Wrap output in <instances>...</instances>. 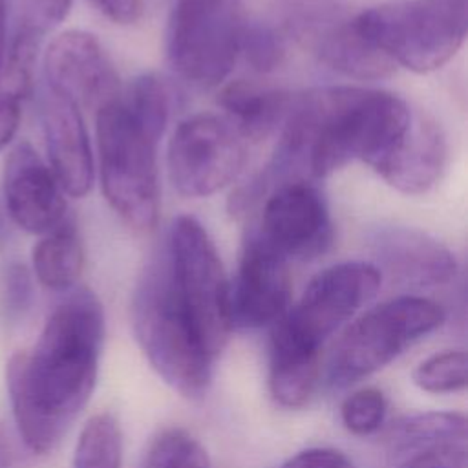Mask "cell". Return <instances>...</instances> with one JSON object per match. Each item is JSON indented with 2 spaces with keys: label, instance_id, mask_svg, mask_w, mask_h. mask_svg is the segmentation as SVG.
<instances>
[{
  "label": "cell",
  "instance_id": "f546056e",
  "mask_svg": "<svg viewBox=\"0 0 468 468\" xmlns=\"http://www.w3.org/2000/svg\"><path fill=\"white\" fill-rule=\"evenodd\" d=\"M386 395L373 386L353 391L340 406V419L353 435H371L378 431L386 420Z\"/></svg>",
  "mask_w": 468,
  "mask_h": 468
},
{
  "label": "cell",
  "instance_id": "7402d4cb",
  "mask_svg": "<svg viewBox=\"0 0 468 468\" xmlns=\"http://www.w3.org/2000/svg\"><path fill=\"white\" fill-rule=\"evenodd\" d=\"M466 417L457 411H426L399 419L386 433L389 459L437 444L466 442Z\"/></svg>",
  "mask_w": 468,
  "mask_h": 468
},
{
  "label": "cell",
  "instance_id": "d4e9b609",
  "mask_svg": "<svg viewBox=\"0 0 468 468\" xmlns=\"http://www.w3.org/2000/svg\"><path fill=\"white\" fill-rule=\"evenodd\" d=\"M119 99L141 126H144L154 137H163L170 119L172 95L161 77L155 73H143L135 77L124 93H119Z\"/></svg>",
  "mask_w": 468,
  "mask_h": 468
},
{
  "label": "cell",
  "instance_id": "1f68e13d",
  "mask_svg": "<svg viewBox=\"0 0 468 468\" xmlns=\"http://www.w3.org/2000/svg\"><path fill=\"white\" fill-rule=\"evenodd\" d=\"M391 468H468L466 442L437 444L391 459Z\"/></svg>",
  "mask_w": 468,
  "mask_h": 468
},
{
  "label": "cell",
  "instance_id": "4fadbf2b",
  "mask_svg": "<svg viewBox=\"0 0 468 468\" xmlns=\"http://www.w3.org/2000/svg\"><path fill=\"white\" fill-rule=\"evenodd\" d=\"M46 88L79 108L99 110L119 93V75L95 35L71 29L51 40L44 53Z\"/></svg>",
  "mask_w": 468,
  "mask_h": 468
},
{
  "label": "cell",
  "instance_id": "277c9868",
  "mask_svg": "<svg viewBox=\"0 0 468 468\" xmlns=\"http://www.w3.org/2000/svg\"><path fill=\"white\" fill-rule=\"evenodd\" d=\"M356 31L395 66L415 73L442 68L463 46L466 0H391L353 18Z\"/></svg>",
  "mask_w": 468,
  "mask_h": 468
},
{
  "label": "cell",
  "instance_id": "6da1fadb",
  "mask_svg": "<svg viewBox=\"0 0 468 468\" xmlns=\"http://www.w3.org/2000/svg\"><path fill=\"white\" fill-rule=\"evenodd\" d=\"M102 340V305L93 291L79 287L51 311L33 351L9 358V404L16 430L31 452H51L90 400Z\"/></svg>",
  "mask_w": 468,
  "mask_h": 468
},
{
  "label": "cell",
  "instance_id": "44dd1931",
  "mask_svg": "<svg viewBox=\"0 0 468 468\" xmlns=\"http://www.w3.org/2000/svg\"><path fill=\"white\" fill-rule=\"evenodd\" d=\"M37 280L53 291L71 289L84 267V247L80 234L68 218L53 230L42 234L31 254Z\"/></svg>",
  "mask_w": 468,
  "mask_h": 468
},
{
  "label": "cell",
  "instance_id": "7c38bea8",
  "mask_svg": "<svg viewBox=\"0 0 468 468\" xmlns=\"http://www.w3.org/2000/svg\"><path fill=\"white\" fill-rule=\"evenodd\" d=\"M289 261L272 250L252 229L229 282V318L234 329H260L276 324L289 309Z\"/></svg>",
  "mask_w": 468,
  "mask_h": 468
},
{
  "label": "cell",
  "instance_id": "9a60e30c",
  "mask_svg": "<svg viewBox=\"0 0 468 468\" xmlns=\"http://www.w3.org/2000/svg\"><path fill=\"white\" fill-rule=\"evenodd\" d=\"M2 183L5 210L22 230L42 236L66 219L64 190L29 143L9 152Z\"/></svg>",
  "mask_w": 468,
  "mask_h": 468
},
{
  "label": "cell",
  "instance_id": "2e32d148",
  "mask_svg": "<svg viewBox=\"0 0 468 468\" xmlns=\"http://www.w3.org/2000/svg\"><path fill=\"white\" fill-rule=\"evenodd\" d=\"M40 121L48 166L60 188L71 197L86 196L93 185L95 166L80 108L46 88L40 97Z\"/></svg>",
  "mask_w": 468,
  "mask_h": 468
},
{
  "label": "cell",
  "instance_id": "d6a6232c",
  "mask_svg": "<svg viewBox=\"0 0 468 468\" xmlns=\"http://www.w3.org/2000/svg\"><path fill=\"white\" fill-rule=\"evenodd\" d=\"M282 468H355V464L335 448H307L291 455Z\"/></svg>",
  "mask_w": 468,
  "mask_h": 468
},
{
  "label": "cell",
  "instance_id": "83f0119b",
  "mask_svg": "<svg viewBox=\"0 0 468 468\" xmlns=\"http://www.w3.org/2000/svg\"><path fill=\"white\" fill-rule=\"evenodd\" d=\"M73 0H7V18L13 22L11 37H27L37 42L55 29L69 13Z\"/></svg>",
  "mask_w": 468,
  "mask_h": 468
},
{
  "label": "cell",
  "instance_id": "5bb4252c",
  "mask_svg": "<svg viewBox=\"0 0 468 468\" xmlns=\"http://www.w3.org/2000/svg\"><path fill=\"white\" fill-rule=\"evenodd\" d=\"M375 267L404 287L422 289L448 283L457 272L453 252L428 232L404 225H380L367 234Z\"/></svg>",
  "mask_w": 468,
  "mask_h": 468
},
{
  "label": "cell",
  "instance_id": "cb8c5ba5",
  "mask_svg": "<svg viewBox=\"0 0 468 468\" xmlns=\"http://www.w3.org/2000/svg\"><path fill=\"white\" fill-rule=\"evenodd\" d=\"M122 431L112 413H95L82 426L75 452L73 468H121Z\"/></svg>",
  "mask_w": 468,
  "mask_h": 468
},
{
  "label": "cell",
  "instance_id": "e0dca14e",
  "mask_svg": "<svg viewBox=\"0 0 468 468\" xmlns=\"http://www.w3.org/2000/svg\"><path fill=\"white\" fill-rule=\"evenodd\" d=\"M446 155L448 146L441 124L422 112H413L404 141L377 174L402 194H424L441 179Z\"/></svg>",
  "mask_w": 468,
  "mask_h": 468
},
{
  "label": "cell",
  "instance_id": "8992f818",
  "mask_svg": "<svg viewBox=\"0 0 468 468\" xmlns=\"http://www.w3.org/2000/svg\"><path fill=\"white\" fill-rule=\"evenodd\" d=\"M444 318L446 313L437 302L415 294L367 309L340 335L327 362V384L340 389L373 375L441 327Z\"/></svg>",
  "mask_w": 468,
  "mask_h": 468
},
{
  "label": "cell",
  "instance_id": "e575fe53",
  "mask_svg": "<svg viewBox=\"0 0 468 468\" xmlns=\"http://www.w3.org/2000/svg\"><path fill=\"white\" fill-rule=\"evenodd\" d=\"M5 31H7V9H5V0H0V57L5 48Z\"/></svg>",
  "mask_w": 468,
  "mask_h": 468
},
{
  "label": "cell",
  "instance_id": "f1b7e54d",
  "mask_svg": "<svg viewBox=\"0 0 468 468\" xmlns=\"http://www.w3.org/2000/svg\"><path fill=\"white\" fill-rule=\"evenodd\" d=\"M239 55L258 73L274 71L285 58V42L276 27L265 22H245Z\"/></svg>",
  "mask_w": 468,
  "mask_h": 468
},
{
  "label": "cell",
  "instance_id": "3957f363",
  "mask_svg": "<svg viewBox=\"0 0 468 468\" xmlns=\"http://www.w3.org/2000/svg\"><path fill=\"white\" fill-rule=\"evenodd\" d=\"M132 329L143 355L172 389L188 399L207 393L214 358L181 305L165 247L139 274L132 294Z\"/></svg>",
  "mask_w": 468,
  "mask_h": 468
},
{
  "label": "cell",
  "instance_id": "5b68a950",
  "mask_svg": "<svg viewBox=\"0 0 468 468\" xmlns=\"http://www.w3.org/2000/svg\"><path fill=\"white\" fill-rule=\"evenodd\" d=\"M97 152L101 188L121 219L150 230L159 216L157 144L124 108L119 95L97 110Z\"/></svg>",
  "mask_w": 468,
  "mask_h": 468
},
{
  "label": "cell",
  "instance_id": "4dcf8cb0",
  "mask_svg": "<svg viewBox=\"0 0 468 468\" xmlns=\"http://www.w3.org/2000/svg\"><path fill=\"white\" fill-rule=\"evenodd\" d=\"M35 298L31 271L20 261H5L0 267V314L7 324L24 320Z\"/></svg>",
  "mask_w": 468,
  "mask_h": 468
},
{
  "label": "cell",
  "instance_id": "603a6c76",
  "mask_svg": "<svg viewBox=\"0 0 468 468\" xmlns=\"http://www.w3.org/2000/svg\"><path fill=\"white\" fill-rule=\"evenodd\" d=\"M37 53L24 46H7L0 57V152L15 137L22 102L33 84Z\"/></svg>",
  "mask_w": 468,
  "mask_h": 468
},
{
  "label": "cell",
  "instance_id": "9c48e42d",
  "mask_svg": "<svg viewBox=\"0 0 468 468\" xmlns=\"http://www.w3.org/2000/svg\"><path fill=\"white\" fill-rule=\"evenodd\" d=\"M382 285V274L369 261H342L318 272L298 302L272 324L292 342L322 351L324 344L344 327Z\"/></svg>",
  "mask_w": 468,
  "mask_h": 468
},
{
  "label": "cell",
  "instance_id": "4316f807",
  "mask_svg": "<svg viewBox=\"0 0 468 468\" xmlns=\"http://www.w3.org/2000/svg\"><path fill=\"white\" fill-rule=\"evenodd\" d=\"M413 382L426 393H459L468 382V358L463 349L435 353L413 369Z\"/></svg>",
  "mask_w": 468,
  "mask_h": 468
},
{
  "label": "cell",
  "instance_id": "836d02e7",
  "mask_svg": "<svg viewBox=\"0 0 468 468\" xmlns=\"http://www.w3.org/2000/svg\"><path fill=\"white\" fill-rule=\"evenodd\" d=\"M91 2L108 20L121 26L137 22L143 13L141 0H91Z\"/></svg>",
  "mask_w": 468,
  "mask_h": 468
},
{
  "label": "cell",
  "instance_id": "8fae6325",
  "mask_svg": "<svg viewBox=\"0 0 468 468\" xmlns=\"http://www.w3.org/2000/svg\"><path fill=\"white\" fill-rule=\"evenodd\" d=\"M252 230L280 256L313 260L333 243V221L322 190L305 177L276 185Z\"/></svg>",
  "mask_w": 468,
  "mask_h": 468
},
{
  "label": "cell",
  "instance_id": "ffe728a7",
  "mask_svg": "<svg viewBox=\"0 0 468 468\" xmlns=\"http://www.w3.org/2000/svg\"><path fill=\"white\" fill-rule=\"evenodd\" d=\"M292 97L276 88L260 86L249 80L227 84L218 97V104L232 126L245 141H260L283 124Z\"/></svg>",
  "mask_w": 468,
  "mask_h": 468
},
{
  "label": "cell",
  "instance_id": "ac0fdd59",
  "mask_svg": "<svg viewBox=\"0 0 468 468\" xmlns=\"http://www.w3.org/2000/svg\"><path fill=\"white\" fill-rule=\"evenodd\" d=\"M314 51L327 68L358 80L386 79L397 68L356 31L353 18L322 26L314 37Z\"/></svg>",
  "mask_w": 468,
  "mask_h": 468
},
{
  "label": "cell",
  "instance_id": "ba28073f",
  "mask_svg": "<svg viewBox=\"0 0 468 468\" xmlns=\"http://www.w3.org/2000/svg\"><path fill=\"white\" fill-rule=\"evenodd\" d=\"M243 26L239 0H174L165 33L172 69L197 88L221 84L239 57Z\"/></svg>",
  "mask_w": 468,
  "mask_h": 468
},
{
  "label": "cell",
  "instance_id": "d6986e66",
  "mask_svg": "<svg viewBox=\"0 0 468 468\" xmlns=\"http://www.w3.org/2000/svg\"><path fill=\"white\" fill-rule=\"evenodd\" d=\"M322 375V351L307 349L278 331H271L269 391L289 410L305 406Z\"/></svg>",
  "mask_w": 468,
  "mask_h": 468
},
{
  "label": "cell",
  "instance_id": "484cf974",
  "mask_svg": "<svg viewBox=\"0 0 468 468\" xmlns=\"http://www.w3.org/2000/svg\"><path fill=\"white\" fill-rule=\"evenodd\" d=\"M141 468H212L207 448L183 428H165L148 444Z\"/></svg>",
  "mask_w": 468,
  "mask_h": 468
},
{
  "label": "cell",
  "instance_id": "7a4b0ae2",
  "mask_svg": "<svg viewBox=\"0 0 468 468\" xmlns=\"http://www.w3.org/2000/svg\"><path fill=\"white\" fill-rule=\"evenodd\" d=\"M413 112L395 93L356 86L292 97L274 155L258 179L271 190L289 179L325 177L355 161L378 172L404 141Z\"/></svg>",
  "mask_w": 468,
  "mask_h": 468
},
{
  "label": "cell",
  "instance_id": "30bf717a",
  "mask_svg": "<svg viewBox=\"0 0 468 468\" xmlns=\"http://www.w3.org/2000/svg\"><path fill=\"white\" fill-rule=\"evenodd\" d=\"M245 143L223 115L186 117L168 141L166 165L174 188L185 197H207L219 192L243 170Z\"/></svg>",
  "mask_w": 468,
  "mask_h": 468
},
{
  "label": "cell",
  "instance_id": "52a82bcc",
  "mask_svg": "<svg viewBox=\"0 0 468 468\" xmlns=\"http://www.w3.org/2000/svg\"><path fill=\"white\" fill-rule=\"evenodd\" d=\"M174 285L201 346L216 360L230 335L229 280L205 227L177 216L165 243Z\"/></svg>",
  "mask_w": 468,
  "mask_h": 468
}]
</instances>
